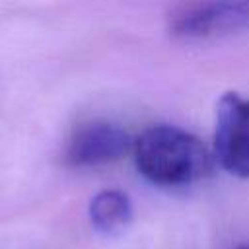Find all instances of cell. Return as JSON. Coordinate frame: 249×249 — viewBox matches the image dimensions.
<instances>
[{
	"label": "cell",
	"instance_id": "7a4b0ae2",
	"mask_svg": "<svg viewBox=\"0 0 249 249\" xmlns=\"http://www.w3.org/2000/svg\"><path fill=\"white\" fill-rule=\"evenodd\" d=\"M249 29V2H187L167 14V31L177 39H212Z\"/></svg>",
	"mask_w": 249,
	"mask_h": 249
},
{
	"label": "cell",
	"instance_id": "5b68a950",
	"mask_svg": "<svg viewBox=\"0 0 249 249\" xmlns=\"http://www.w3.org/2000/svg\"><path fill=\"white\" fill-rule=\"evenodd\" d=\"M88 216L95 231L103 235L123 233L132 222V202L119 189H103L91 196Z\"/></svg>",
	"mask_w": 249,
	"mask_h": 249
},
{
	"label": "cell",
	"instance_id": "6da1fadb",
	"mask_svg": "<svg viewBox=\"0 0 249 249\" xmlns=\"http://www.w3.org/2000/svg\"><path fill=\"white\" fill-rule=\"evenodd\" d=\"M138 173L160 187H185L208 175L212 167L206 146L175 124H154L132 144Z\"/></svg>",
	"mask_w": 249,
	"mask_h": 249
},
{
	"label": "cell",
	"instance_id": "277c9868",
	"mask_svg": "<svg viewBox=\"0 0 249 249\" xmlns=\"http://www.w3.org/2000/svg\"><path fill=\"white\" fill-rule=\"evenodd\" d=\"M130 134L109 121H89L80 124L68 138L64 161L70 167H97L121 160L132 150Z\"/></svg>",
	"mask_w": 249,
	"mask_h": 249
},
{
	"label": "cell",
	"instance_id": "8992f818",
	"mask_svg": "<svg viewBox=\"0 0 249 249\" xmlns=\"http://www.w3.org/2000/svg\"><path fill=\"white\" fill-rule=\"evenodd\" d=\"M233 249H249V245H237V247H233Z\"/></svg>",
	"mask_w": 249,
	"mask_h": 249
},
{
	"label": "cell",
	"instance_id": "3957f363",
	"mask_svg": "<svg viewBox=\"0 0 249 249\" xmlns=\"http://www.w3.org/2000/svg\"><path fill=\"white\" fill-rule=\"evenodd\" d=\"M214 158L231 175L249 179V99L228 91L216 105Z\"/></svg>",
	"mask_w": 249,
	"mask_h": 249
}]
</instances>
